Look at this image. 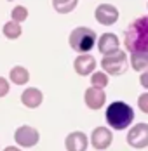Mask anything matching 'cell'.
Listing matches in <instances>:
<instances>
[{"label":"cell","instance_id":"obj_1","mask_svg":"<svg viewBox=\"0 0 148 151\" xmlns=\"http://www.w3.org/2000/svg\"><path fill=\"white\" fill-rule=\"evenodd\" d=\"M124 47L129 52L148 50V16L134 19L124 33Z\"/></svg>","mask_w":148,"mask_h":151},{"label":"cell","instance_id":"obj_2","mask_svg":"<svg viewBox=\"0 0 148 151\" xmlns=\"http://www.w3.org/2000/svg\"><path fill=\"white\" fill-rule=\"evenodd\" d=\"M104 118L113 130H124L134 122V109L124 101H113L106 108Z\"/></svg>","mask_w":148,"mask_h":151},{"label":"cell","instance_id":"obj_3","mask_svg":"<svg viewBox=\"0 0 148 151\" xmlns=\"http://www.w3.org/2000/svg\"><path fill=\"white\" fill-rule=\"evenodd\" d=\"M68 44L78 54H87L96 45V31L87 28V26H77L72 30Z\"/></svg>","mask_w":148,"mask_h":151},{"label":"cell","instance_id":"obj_4","mask_svg":"<svg viewBox=\"0 0 148 151\" xmlns=\"http://www.w3.org/2000/svg\"><path fill=\"white\" fill-rule=\"evenodd\" d=\"M127 64H129V59H127L126 50H118L112 56H103V59H101V68L108 75H122V73H126Z\"/></svg>","mask_w":148,"mask_h":151},{"label":"cell","instance_id":"obj_5","mask_svg":"<svg viewBox=\"0 0 148 151\" xmlns=\"http://www.w3.org/2000/svg\"><path fill=\"white\" fill-rule=\"evenodd\" d=\"M38 139H40L38 130L30 127V125H21V127H17V130L14 132V141L19 146H23V148H33L38 142Z\"/></svg>","mask_w":148,"mask_h":151},{"label":"cell","instance_id":"obj_6","mask_svg":"<svg viewBox=\"0 0 148 151\" xmlns=\"http://www.w3.org/2000/svg\"><path fill=\"white\" fill-rule=\"evenodd\" d=\"M118 9L112 4H99L94 11V17L99 24L103 26H112L118 21Z\"/></svg>","mask_w":148,"mask_h":151},{"label":"cell","instance_id":"obj_7","mask_svg":"<svg viewBox=\"0 0 148 151\" xmlns=\"http://www.w3.org/2000/svg\"><path fill=\"white\" fill-rule=\"evenodd\" d=\"M127 142L136 150L148 146V123H136L127 132Z\"/></svg>","mask_w":148,"mask_h":151},{"label":"cell","instance_id":"obj_8","mask_svg":"<svg viewBox=\"0 0 148 151\" xmlns=\"http://www.w3.org/2000/svg\"><path fill=\"white\" fill-rule=\"evenodd\" d=\"M112 141H113V134L106 127H96L92 130V134H91V142H92L94 150H99V151L108 150Z\"/></svg>","mask_w":148,"mask_h":151},{"label":"cell","instance_id":"obj_9","mask_svg":"<svg viewBox=\"0 0 148 151\" xmlns=\"http://www.w3.org/2000/svg\"><path fill=\"white\" fill-rule=\"evenodd\" d=\"M96 66H98V63L94 59V56H91V54H78L73 61V70L77 75L80 76H87V75H92L94 73V70H96Z\"/></svg>","mask_w":148,"mask_h":151},{"label":"cell","instance_id":"obj_10","mask_svg":"<svg viewBox=\"0 0 148 151\" xmlns=\"http://www.w3.org/2000/svg\"><path fill=\"white\" fill-rule=\"evenodd\" d=\"M98 50L101 52V56H112L120 50V42L115 33H104L98 40Z\"/></svg>","mask_w":148,"mask_h":151},{"label":"cell","instance_id":"obj_11","mask_svg":"<svg viewBox=\"0 0 148 151\" xmlns=\"http://www.w3.org/2000/svg\"><path fill=\"white\" fill-rule=\"evenodd\" d=\"M84 101H86V104H87L89 109H101L104 104V101H106V94H104L103 89L91 85L87 91H86Z\"/></svg>","mask_w":148,"mask_h":151},{"label":"cell","instance_id":"obj_12","mask_svg":"<svg viewBox=\"0 0 148 151\" xmlns=\"http://www.w3.org/2000/svg\"><path fill=\"white\" fill-rule=\"evenodd\" d=\"M87 136L80 130L77 132H72L68 134L66 139H65V146H66V151H86L87 150Z\"/></svg>","mask_w":148,"mask_h":151},{"label":"cell","instance_id":"obj_13","mask_svg":"<svg viewBox=\"0 0 148 151\" xmlns=\"http://www.w3.org/2000/svg\"><path fill=\"white\" fill-rule=\"evenodd\" d=\"M42 101H44V94L37 87H28L26 91H23V94H21V103L26 108H30V109L38 108L42 104Z\"/></svg>","mask_w":148,"mask_h":151},{"label":"cell","instance_id":"obj_14","mask_svg":"<svg viewBox=\"0 0 148 151\" xmlns=\"http://www.w3.org/2000/svg\"><path fill=\"white\" fill-rule=\"evenodd\" d=\"M131 66L134 71H145L148 70V50H139V52H131Z\"/></svg>","mask_w":148,"mask_h":151},{"label":"cell","instance_id":"obj_15","mask_svg":"<svg viewBox=\"0 0 148 151\" xmlns=\"http://www.w3.org/2000/svg\"><path fill=\"white\" fill-rule=\"evenodd\" d=\"M9 80L16 83V85H25V83H28L30 80V73L26 68H23V66H14L12 70H11V73H9Z\"/></svg>","mask_w":148,"mask_h":151},{"label":"cell","instance_id":"obj_16","mask_svg":"<svg viewBox=\"0 0 148 151\" xmlns=\"http://www.w3.org/2000/svg\"><path fill=\"white\" fill-rule=\"evenodd\" d=\"M2 33H4V37L7 38V40H17L19 37H21V23H16V21H7L5 24H4V28H2Z\"/></svg>","mask_w":148,"mask_h":151},{"label":"cell","instance_id":"obj_17","mask_svg":"<svg viewBox=\"0 0 148 151\" xmlns=\"http://www.w3.org/2000/svg\"><path fill=\"white\" fill-rule=\"evenodd\" d=\"M78 5V0H52V7L58 14H70Z\"/></svg>","mask_w":148,"mask_h":151},{"label":"cell","instance_id":"obj_18","mask_svg":"<svg viewBox=\"0 0 148 151\" xmlns=\"http://www.w3.org/2000/svg\"><path fill=\"white\" fill-rule=\"evenodd\" d=\"M108 73H103V71H94L92 76H91V85L92 87H99V89H104L106 85H108V82H110V78H108Z\"/></svg>","mask_w":148,"mask_h":151},{"label":"cell","instance_id":"obj_19","mask_svg":"<svg viewBox=\"0 0 148 151\" xmlns=\"http://www.w3.org/2000/svg\"><path fill=\"white\" fill-rule=\"evenodd\" d=\"M11 19L16 21V23L26 21V19H28V9H26L25 5H16L14 9H12V12H11Z\"/></svg>","mask_w":148,"mask_h":151},{"label":"cell","instance_id":"obj_20","mask_svg":"<svg viewBox=\"0 0 148 151\" xmlns=\"http://www.w3.org/2000/svg\"><path fill=\"white\" fill-rule=\"evenodd\" d=\"M138 106H139V109H141L143 113L148 115V92L141 94V96L138 97Z\"/></svg>","mask_w":148,"mask_h":151},{"label":"cell","instance_id":"obj_21","mask_svg":"<svg viewBox=\"0 0 148 151\" xmlns=\"http://www.w3.org/2000/svg\"><path fill=\"white\" fill-rule=\"evenodd\" d=\"M11 91V85H9V82L4 78V76H0V97H5L7 94Z\"/></svg>","mask_w":148,"mask_h":151},{"label":"cell","instance_id":"obj_22","mask_svg":"<svg viewBox=\"0 0 148 151\" xmlns=\"http://www.w3.org/2000/svg\"><path fill=\"white\" fill-rule=\"evenodd\" d=\"M139 83H141L145 89H148V70L141 71V76H139Z\"/></svg>","mask_w":148,"mask_h":151},{"label":"cell","instance_id":"obj_23","mask_svg":"<svg viewBox=\"0 0 148 151\" xmlns=\"http://www.w3.org/2000/svg\"><path fill=\"white\" fill-rule=\"evenodd\" d=\"M4 151H21V150H19V148H16V146H7Z\"/></svg>","mask_w":148,"mask_h":151},{"label":"cell","instance_id":"obj_24","mask_svg":"<svg viewBox=\"0 0 148 151\" xmlns=\"http://www.w3.org/2000/svg\"><path fill=\"white\" fill-rule=\"evenodd\" d=\"M7 2H14V0H7Z\"/></svg>","mask_w":148,"mask_h":151},{"label":"cell","instance_id":"obj_25","mask_svg":"<svg viewBox=\"0 0 148 151\" xmlns=\"http://www.w3.org/2000/svg\"><path fill=\"white\" fill-rule=\"evenodd\" d=\"M147 7H148V4H147Z\"/></svg>","mask_w":148,"mask_h":151}]
</instances>
